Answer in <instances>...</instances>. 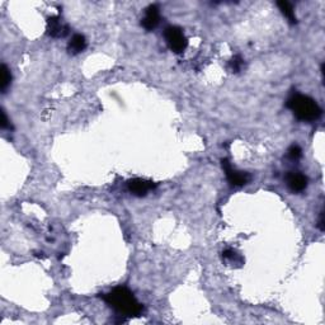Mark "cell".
<instances>
[{
    "mask_svg": "<svg viewBox=\"0 0 325 325\" xmlns=\"http://www.w3.org/2000/svg\"><path fill=\"white\" fill-rule=\"evenodd\" d=\"M87 47V39L83 34H74L70 39L69 45H67V50L70 54H80L83 52Z\"/></svg>",
    "mask_w": 325,
    "mask_h": 325,
    "instance_id": "9c48e42d",
    "label": "cell"
},
{
    "mask_svg": "<svg viewBox=\"0 0 325 325\" xmlns=\"http://www.w3.org/2000/svg\"><path fill=\"white\" fill-rule=\"evenodd\" d=\"M0 126H2V129H7V127H8V118H7L6 112L4 111H2V122H0Z\"/></svg>",
    "mask_w": 325,
    "mask_h": 325,
    "instance_id": "9a60e30c",
    "label": "cell"
},
{
    "mask_svg": "<svg viewBox=\"0 0 325 325\" xmlns=\"http://www.w3.org/2000/svg\"><path fill=\"white\" fill-rule=\"evenodd\" d=\"M164 36H166L169 49L172 51L177 52V54L183 52L186 50L187 45H188V41H187L183 31L181 28H178V27H168L166 29V32H164Z\"/></svg>",
    "mask_w": 325,
    "mask_h": 325,
    "instance_id": "3957f363",
    "label": "cell"
},
{
    "mask_svg": "<svg viewBox=\"0 0 325 325\" xmlns=\"http://www.w3.org/2000/svg\"><path fill=\"white\" fill-rule=\"evenodd\" d=\"M12 75L11 71H9L8 67L6 65H2V83H0V88H2V92H6V89L8 88L9 84H11Z\"/></svg>",
    "mask_w": 325,
    "mask_h": 325,
    "instance_id": "8fae6325",
    "label": "cell"
},
{
    "mask_svg": "<svg viewBox=\"0 0 325 325\" xmlns=\"http://www.w3.org/2000/svg\"><path fill=\"white\" fill-rule=\"evenodd\" d=\"M289 155H290V157H291V159L297 160V159H300V157H301L302 151H301V149H300V146H297V145H294V146L290 147Z\"/></svg>",
    "mask_w": 325,
    "mask_h": 325,
    "instance_id": "5bb4252c",
    "label": "cell"
},
{
    "mask_svg": "<svg viewBox=\"0 0 325 325\" xmlns=\"http://www.w3.org/2000/svg\"><path fill=\"white\" fill-rule=\"evenodd\" d=\"M287 184L294 192H301L307 187V178L301 173H290L287 176Z\"/></svg>",
    "mask_w": 325,
    "mask_h": 325,
    "instance_id": "ba28073f",
    "label": "cell"
},
{
    "mask_svg": "<svg viewBox=\"0 0 325 325\" xmlns=\"http://www.w3.org/2000/svg\"><path fill=\"white\" fill-rule=\"evenodd\" d=\"M242 64H244V60H242L240 56H235V57H232L231 61L229 62V66L232 71L237 72L240 69H241Z\"/></svg>",
    "mask_w": 325,
    "mask_h": 325,
    "instance_id": "7c38bea8",
    "label": "cell"
},
{
    "mask_svg": "<svg viewBox=\"0 0 325 325\" xmlns=\"http://www.w3.org/2000/svg\"><path fill=\"white\" fill-rule=\"evenodd\" d=\"M222 168L225 169V173H226L229 182L231 184H234V186H244V184L248 183L249 179H251L248 173H246V172H239L232 168L226 159L222 160Z\"/></svg>",
    "mask_w": 325,
    "mask_h": 325,
    "instance_id": "277c9868",
    "label": "cell"
},
{
    "mask_svg": "<svg viewBox=\"0 0 325 325\" xmlns=\"http://www.w3.org/2000/svg\"><path fill=\"white\" fill-rule=\"evenodd\" d=\"M222 257H224L225 259H227V261L234 262V263H241V258H240L234 251H230V249L225 251L224 253H222Z\"/></svg>",
    "mask_w": 325,
    "mask_h": 325,
    "instance_id": "4fadbf2b",
    "label": "cell"
},
{
    "mask_svg": "<svg viewBox=\"0 0 325 325\" xmlns=\"http://www.w3.org/2000/svg\"><path fill=\"white\" fill-rule=\"evenodd\" d=\"M159 8H157L156 6H150L149 8L146 9V12H145V16L144 18H142L141 24L144 26L145 29L151 31V29H154L155 27L159 24Z\"/></svg>",
    "mask_w": 325,
    "mask_h": 325,
    "instance_id": "8992f818",
    "label": "cell"
},
{
    "mask_svg": "<svg viewBox=\"0 0 325 325\" xmlns=\"http://www.w3.org/2000/svg\"><path fill=\"white\" fill-rule=\"evenodd\" d=\"M287 106L301 121H315L321 116V108L319 104L310 97L302 94H295L291 97L287 102Z\"/></svg>",
    "mask_w": 325,
    "mask_h": 325,
    "instance_id": "7a4b0ae2",
    "label": "cell"
},
{
    "mask_svg": "<svg viewBox=\"0 0 325 325\" xmlns=\"http://www.w3.org/2000/svg\"><path fill=\"white\" fill-rule=\"evenodd\" d=\"M154 183L150 181H145V179H140V178H136V179H131V181L129 182V189L134 194H136V196H145V194L147 193V192L150 191V189L154 188Z\"/></svg>",
    "mask_w": 325,
    "mask_h": 325,
    "instance_id": "52a82bcc",
    "label": "cell"
},
{
    "mask_svg": "<svg viewBox=\"0 0 325 325\" xmlns=\"http://www.w3.org/2000/svg\"><path fill=\"white\" fill-rule=\"evenodd\" d=\"M277 6H278L279 11H281L282 13L287 17V19H289L291 23H296V16H295V11L289 2H285V0H282V2H278V3H277Z\"/></svg>",
    "mask_w": 325,
    "mask_h": 325,
    "instance_id": "30bf717a",
    "label": "cell"
},
{
    "mask_svg": "<svg viewBox=\"0 0 325 325\" xmlns=\"http://www.w3.org/2000/svg\"><path fill=\"white\" fill-rule=\"evenodd\" d=\"M103 300L125 316H139L142 311V306L126 287H116L108 294H104Z\"/></svg>",
    "mask_w": 325,
    "mask_h": 325,
    "instance_id": "6da1fadb",
    "label": "cell"
},
{
    "mask_svg": "<svg viewBox=\"0 0 325 325\" xmlns=\"http://www.w3.org/2000/svg\"><path fill=\"white\" fill-rule=\"evenodd\" d=\"M47 33L51 37H65L69 33V27L62 24L57 17L47 19Z\"/></svg>",
    "mask_w": 325,
    "mask_h": 325,
    "instance_id": "5b68a950",
    "label": "cell"
}]
</instances>
